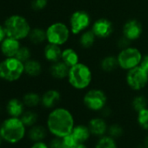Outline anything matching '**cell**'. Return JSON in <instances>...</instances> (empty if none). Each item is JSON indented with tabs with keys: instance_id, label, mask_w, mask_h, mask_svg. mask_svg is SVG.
Listing matches in <instances>:
<instances>
[{
	"instance_id": "1",
	"label": "cell",
	"mask_w": 148,
	"mask_h": 148,
	"mask_svg": "<svg viewBox=\"0 0 148 148\" xmlns=\"http://www.w3.org/2000/svg\"><path fill=\"white\" fill-rule=\"evenodd\" d=\"M74 126L73 115L64 107H55L51 110L47 116V130L55 137L63 138L71 133Z\"/></svg>"
},
{
	"instance_id": "2",
	"label": "cell",
	"mask_w": 148,
	"mask_h": 148,
	"mask_svg": "<svg viewBox=\"0 0 148 148\" xmlns=\"http://www.w3.org/2000/svg\"><path fill=\"white\" fill-rule=\"evenodd\" d=\"M71 87L77 91H84L90 87L93 80V72L91 67L83 62L70 67L66 79Z\"/></svg>"
},
{
	"instance_id": "3",
	"label": "cell",
	"mask_w": 148,
	"mask_h": 148,
	"mask_svg": "<svg viewBox=\"0 0 148 148\" xmlns=\"http://www.w3.org/2000/svg\"><path fill=\"white\" fill-rule=\"evenodd\" d=\"M26 134V126L20 118L8 117L0 126V135L5 142L14 145L24 139Z\"/></svg>"
},
{
	"instance_id": "4",
	"label": "cell",
	"mask_w": 148,
	"mask_h": 148,
	"mask_svg": "<svg viewBox=\"0 0 148 148\" xmlns=\"http://www.w3.org/2000/svg\"><path fill=\"white\" fill-rule=\"evenodd\" d=\"M7 37L19 41L28 38L32 26L28 19L20 14H12L7 17L3 24Z\"/></svg>"
},
{
	"instance_id": "5",
	"label": "cell",
	"mask_w": 148,
	"mask_h": 148,
	"mask_svg": "<svg viewBox=\"0 0 148 148\" xmlns=\"http://www.w3.org/2000/svg\"><path fill=\"white\" fill-rule=\"evenodd\" d=\"M25 74V63L16 57L5 58L0 61V79L8 83L19 80Z\"/></svg>"
},
{
	"instance_id": "6",
	"label": "cell",
	"mask_w": 148,
	"mask_h": 148,
	"mask_svg": "<svg viewBox=\"0 0 148 148\" xmlns=\"http://www.w3.org/2000/svg\"><path fill=\"white\" fill-rule=\"evenodd\" d=\"M46 43L57 45L59 46L64 45L72 35L70 27L67 24L56 21L50 24L46 29Z\"/></svg>"
},
{
	"instance_id": "7",
	"label": "cell",
	"mask_w": 148,
	"mask_h": 148,
	"mask_svg": "<svg viewBox=\"0 0 148 148\" xmlns=\"http://www.w3.org/2000/svg\"><path fill=\"white\" fill-rule=\"evenodd\" d=\"M143 55L144 54L138 47L132 45L119 50V53L117 54L119 68L127 71L140 65Z\"/></svg>"
},
{
	"instance_id": "8",
	"label": "cell",
	"mask_w": 148,
	"mask_h": 148,
	"mask_svg": "<svg viewBox=\"0 0 148 148\" xmlns=\"http://www.w3.org/2000/svg\"><path fill=\"white\" fill-rule=\"evenodd\" d=\"M92 18L90 13L85 10L74 11L69 18L68 25L72 35L79 36L85 31L91 28Z\"/></svg>"
},
{
	"instance_id": "9",
	"label": "cell",
	"mask_w": 148,
	"mask_h": 148,
	"mask_svg": "<svg viewBox=\"0 0 148 148\" xmlns=\"http://www.w3.org/2000/svg\"><path fill=\"white\" fill-rule=\"evenodd\" d=\"M83 103L87 109L99 112L106 106L107 96L102 89L91 88L86 92L83 97Z\"/></svg>"
},
{
	"instance_id": "10",
	"label": "cell",
	"mask_w": 148,
	"mask_h": 148,
	"mask_svg": "<svg viewBox=\"0 0 148 148\" xmlns=\"http://www.w3.org/2000/svg\"><path fill=\"white\" fill-rule=\"evenodd\" d=\"M125 83L131 90L139 92L148 85V73L140 65L132 68L125 73Z\"/></svg>"
},
{
	"instance_id": "11",
	"label": "cell",
	"mask_w": 148,
	"mask_h": 148,
	"mask_svg": "<svg viewBox=\"0 0 148 148\" xmlns=\"http://www.w3.org/2000/svg\"><path fill=\"white\" fill-rule=\"evenodd\" d=\"M91 30L98 39H106L112 36L114 32L113 23L107 18H99L92 22Z\"/></svg>"
},
{
	"instance_id": "12",
	"label": "cell",
	"mask_w": 148,
	"mask_h": 148,
	"mask_svg": "<svg viewBox=\"0 0 148 148\" xmlns=\"http://www.w3.org/2000/svg\"><path fill=\"white\" fill-rule=\"evenodd\" d=\"M143 34L142 23L136 19H128L122 26V36L129 39L131 42L138 40Z\"/></svg>"
},
{
	"instance_id": "13",
	"label": "cell",
	"mask_w": 148,
	"mask_h": 148,
	"mask_svg": "<svg viewBox=\"0 0 148 148\" xmlns=\"http://www.w3.org/2000/svg\"><path fill=\"white\" fill-rule=\"evenodd\" d=\"M20 47L21 43L19 40L13 38L6 37L0 44V51H1L3 56H5V58L15 57Z\"/></svg>"
},
{
	"instance_id": "14",
	"label": "cell",
	"mask_w": 148,
	"mask_h": 148,
	"mask_svg": "<svg viewBox=\"0 0 148 148\" xmlns=\"http://www.w3.org/2000/svg\"><path fill=\"white\" fill-rule=\"evenodd\" d=\"M61 100V93L57 89H48L41 95V105L46 109H53Z\"/></svg>"
},
{
	"instance_id": "15",
	"label": "cell",
	"mask_w": 148,
	"mask_h": 148,
	"mask_svg": "<svg viewBox=\"0 0 148 148\" xmlns=\"http://www.w3.org/2000/svg\"><path fill=\"white\" fill-rule=\"evenodd\" d=\"M70 67L61 59L50 64L49 73L52 79L56 80H64L67 79Z\"/></svg>"
},
{
	"instance_id": "16",
	"label": "cell",
	"mask_w": 148,
	"mask_h": 148,
	"mask_svg": "<svg viewBox=\"0 0 148 148\" xmlns=\"http://www.w3.org/2000/svg\"><path fill=\"white\" fill-rule=\"evenodd\" d=\"M62 50L63 49L59 45L47 43L44 46L43 56L48 63L52 64L61 59Z\"/></svg>"
},
{
	"instance_id": "17",
	"label": "cell",
	"mask_w": 148,
	"mask_h": 148,
	"mask_svg": "<svg viewBox=\"0 0 148 148\" xmlns=\"http://www.w3.org/2000/svg\"><path fill=\"white\" fill-rule=\"evenodd\" d=\"M6 112L10 117L20 118L25 112V106L22 99L12 98L6 104Z\"/></svg>"
},
{
	"instance_id": "18",
	"label": "cell",
	"mask_w": 148,
	"mask_h": 148,
	"mask_svg": "<svg viewBox=\"0 0 148 148\" xmlns=\"http://www.w3.org/2000/svg\"><path fill=\"white\" fill-rule=\"evenodd\" d=\"M43 72L42 63L35 58H31L25 63V74L31 78H37Z\"/></svg>"
},
{
	"instance_id": "19",
	"label": "cell",
	"mask_w": 148,
	"mask_h": 148,
	"mask_svg": "<svg viewBox=\"0 0 148 148\" xmlns=\"http://www.w3.org/2000/svg\"><path fill=\"white\" fill-rule=\"evenodd\" d=\"M61 60L69 67H71L80 62V58L79 52L75 49L71 47H65L62 50Z\"/></svg>"
},
{
	"instance_id": "20",
	"label": "cell",
	"mask_w": 148,
	"mask_h": 148,
	"mask_svg": "<svg viewBox=\"0 0 148 148\" xmlns=\"http://www.w3.org/2000/svg\"><path fill=\"white\" fill-rule=\"evenodd\" d=\"M99 68L106 73H112L119 68L117 55H106L99 62Z\"/></svg>"
},
{
	"instance_id": "21",
	"label": "cell",
	"mask_w": 148,
	"mask_h": 148,
	"mask_svg": "<svg viewBox=\"0 0 148 148\" xmlns=\"http://www.w3.org/2000/svg\"><path fill=\"white\" fill-rule=\"evenodd\" d=\"M97 39V37L90 28L79 35V45L82 49L88 50L95 45Z\"/></svg>"
},
{
	"instance_id": "22",
	"label": "cell",
	"mask_w": 148,
	"mask_h": 148,
	"mask_svg": "<svg viewBox=\"0 0 148 148\" xmlns=\"http://www.w3.org/2000/svg\"><path fill=\"white\" fill-rule=\"evenodd\" d=\"M29 41L34 45H40L46 42V31L45 29L36 26L32 28L28 36Z\"/></svg>"
},
{
	"instance_id": "23",
	"label": "cell",
	"mask_w": 148,
	"mask_h": 148,
	"mask_svg": "<svg viewBox=\"0 0 148 148\" xmlns=\"http://www.w3.org/2000/svg\"><path fill=\"white\" fill-rule=\"evenodd\" d=\"M91 132L97 136H102L104 135L107 129L106 122L102 118H93L90 120L89 125H88Z\"/></svg>"
},
{
	"instance_id": "24",
	"label": "cell",
	"mask_w": 148,
	"mask_h": 148,
	"mask_svg": "<svg viewBox=\"0 0 148 148\" xmlns=\"http://www.w3.org/2000/svg\"><path fill=\"white\" fill-rule=\"evenodd\" d=\"M22 100L28 108H35L41 105V95L35 92H28L23 95Z\"/></svg>"
},
{
	"instance_id": "25",
	"label": "cell",
	"mask_w": 148,
	"mask_h": 148,
	"mask_svg": "<svg viewBox=\"0 0 148 148\" xmlns=\"http://www.w3.org/2000/svg\"><path fill=\"white\" fill-rule=\"evenodd\" d=\"M71 133L73 134V136L76 138V139L79 143H84L90 138V135L92 132L88 126H86L83 125H79L74 126Z\"/></svg>"
},
{
	"instance_id": "26",
	"label": "cell",
	"mask_w": 148,
	"mask_h": 148,
	"mask_svg": "<svg viewBox=\"0 0 148 148\" xmlns=\"http://www.w3.org/2000/svg\"><path fill=\"white\" fill-rule=\"evenodd\" d=\"M28 137L31 140L37 142L42 141L46 137V129L42 125H35L31 127L28 132Z\"/></svg>"
},
{
	"instance_id": "27",
	"label": "cell",
	"mask_w": 148,
	"mask_h": 148,
	"mask_svg": "<svg viewBox=\"0 0 148 148\" xmlns=\"http://www.w3.org/2000/svg\"><path fill=\"white\" fill-rule=\"evenodd\" d=\"M20 119L26 127H32V126L35 125L36 123L38 122V115L36 112H34L32 110H28L23 113V115L20 117Z\"/></svg>"
},
{
	"instance_id": "28",
	"label": "cell",
	"mask_w": 148,
	"mask_h": 148,
	"mask_svg": "<svg viewBox=\"0 0 148 148\" xmlns=\"http://www.w3.org/2000/svg\"><path fill=\"white\" fill-rule=\"evenodd\" d=\"M147 105H148L147 99L143 95H137V96H135L133 98L132 101V106L133 110L137 113L138 112L144 110L145 108H146Z\"/></svg>"
},
{
	"instance_id": "29",
	"label": "cell",
	"mask_w": 148,
	"mask_h": 148,
	"mask_svg": "<svg viewBox=\"0 0 148 148\" xmlns=\"http://www.w3.org/2000/svg\"><path fill=\"white\" fill-rule=\"evenodd\" d=\"M95 148H118L113 138L103 136L101 137L96 144Z\"/></svg>"
},
{
	"instance_id": "30",
	"label": "cell",
	"mask_w": 148,
	"mask_h": 148,
	"mask_svg": "<svg viewBox=\"0 0 148 148\" xmlns=\"http://www.w3.org/2000/svg\"><path fill=\"white\" fill-rule=\"evenodd\" d=\"M32 52L31 48L26 45H21L15 57L20 61H22L23 63H25L26 61L32 58Z\"/></svg>"
},
{
	"instance_id": "31",
	"label": "cell",
	"mask_w": 148,
	"mask_h": 148,
	"mask_svg": "<svg viewBox=\"0 0 148 148\" xmlns=\"http://www.w3.org/2000/svg\"><path fill=\"white\" fill-rule=\"evenodd\" d=\"M137 121L140 127L148 131V107L138 112Z\"/></svg>"
},
{
	"instance_id": "32",
	"label": "cell",
	"mask_w": 148,
	"mask_h": 148,
	"mask_svg": "<svg viewBox=\"0 0 148 148\" xmlns=\"http://www.w3.org/2000/svg\"><path fill=\"white\" fill-rule=\"evenodd\" d=\"M62 139V145H63V148H75V146L79 143L76 138L73 136L72 133H70L63 138H61Z\"/></svg>"
},
{
	"instance_id": "33",
	"label": "cell",
	"mask_w": 148,
	"mask_h": 148,
	"mask_svg": "<svg viewBox=\"0 0 148 148\" xmlns=\"http://www.w3.org/2000/svg\"><path fill=\"white\" fill-rule=\"evenodd\" d=\"M49 4V0H32L31 8L35 12L44 11Z\"/></svg>"
},
{
	"instance_id": "34",
	"label": "cell",
	"mask_w": 148,
	"mask_h": 148,
	"mask_svg": "<svg viewBox=\"0 0 148 148\" xmlns=\"http://www.w3.org/2000/svg\"><path fill=\"white\" fill-rule=\"evenodd\" d=\"M108 132L110 136L113 138H119L123 134V129L119 125H112L108 128Z\"/></svg>"
},
{
	"instance_id": "35",
	"label": "cell",
	"mask_w": 148,
	"mask_h": 148,
	"mask_svg": "<svg viewBox=\"0 0 148 148\" xmlns=\"http://www.w3.org/2000/svg\"><path fill=\"white\" fill-rule=\"evenodd\" d=\"M116 45H117V47H118L119 50H122V49H125V48H126V47L132 45V42H131L129 39H127L126 38H125L124 36H121V37L118 39Z\"/></svg>"
},
{
	"instance_id": "36",
	"label": "cell",
	"mask_w": 148,
	"mask_h": 148,
	"mask_svg": "<svg viewBox=\"0 0 148 148\" xmlns=\"http://www.w3.org/2000/svg\"><path fill=\"white\" fill-rule=\"evenodd\" d=\"M49 148H63L61 138L56 137L55 138H53L49 145Z\"/></svg>"
},
{
	"instance_id": "37",
	"label": "cell",
	"mask_w": 148,
	"mask_h": 148,
	"mask_svg": "<svg viewBox=\"0 0 148 148\" xmlns=\"http://www.w3.org/2000/svg\"><path fill=\"white\" fill-rule=\"evenodd\" d=\"M140 66L148 73V54H144L141 63H140Z\"/></svg>"
},
{
	"instance_id": "38",
	"label": "cell",
	"mask_w": 148,
	"mask_h": 148,
	"mask_svg": "<svg viewBox=\"0 0 148 148\" xmlns=\"http://www.w3.org/2000/svg\"><path fill=\"white\" fill-rule=\"evenodd\" d=\"M31 148H49V145H46L43 141H37V142L33 143V145L31 146Z\"/></svg>"
},
{
	"instance_id": "39",
	"label": "cell",
	"mask_w": 148,
	"mask_h": 148,
	"mask_svg": "<svg viewBox=\"0 0 148 148\" xmlns=\"http://www.w3.org/2000/svg\"><path fill=\"white\" fill-rule=\"evenodd\" d=\"M7 37L6 35V32H5V27L3 25H0V44L2 43V41Z\"/></svg>"
},
{
	"instance_id": "40",
	"label": "cell",
	"mask_w": 148,
	"mask_h": 148,
	"mask_svg": "<svg viewBox=\"0 0 148 148\" xmlns=\"http://www.w3.org/2000/svg\"><path fill=\"white\" fill-rule=\"evenodd\" d=\"M75 148H87V147H86V145L84 143H79V144L75 146Z\"/></svg>"
},
{
	"instance_id": "41",
	"label": "cell",
	"mask_w": 148,
	"mask_h": 148,
	"mask_svg": "<svg viewBox=\"0 0 148 148\" xmlns=\"http://www.w3.org/2000/svg\"><path fill=\"white\" fill-rule=\"evenodd\" d=\"M145 144L146 148H148V136L146 137V138H145Z\"/></svg>"
},
{
	"instance_id": "42",
	"label": "cell",
	"mask_w": 148,
	"mask_h": 148,
	"mask_svg": "<svg viewBox=\"0 0 148 148\" xmlns=\"http://www.w3.org/2000/svg\"><path fill=\"white\" fill-rule=\"evenodd\" d=\"M3 141H4V139H3L2 136L0 135V146H1V145H2V143H3Z\"/></svg>"
},
{
	"instance_id": "43",
	"label": "cell",
	"mask_w": 148,
	"mask_h": 148,
	"mask_svg": "<svg viewBox=\"0 0 148 148\" xmlns=\"http://www.w3.org/2000/svg\"><path fill=\"white\" fill-rule=\"evenodd\" d=\"M1 123H2V122H0V126H1Z\"/></svg>"
}]
</instances>
